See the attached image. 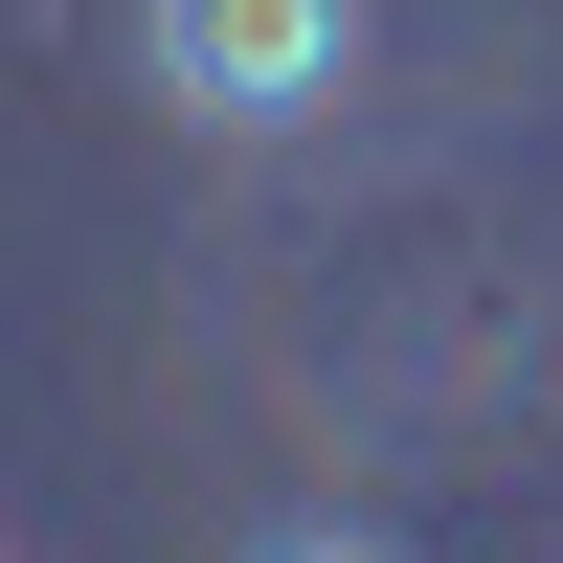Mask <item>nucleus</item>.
Returning a JSON list of instances; mask_svg holds the SVG:
<instances>
[{
    "mask_svg": "<svg viewBox=\"0 0 563 563\" xmlns=\"http://www.w3.org/2000/svg\"><path fill=\"white\" fill-rule=\"evenodd\" d=\"M135 68L203 135H294V113L361 90V0H135Z\"/></svg>",
    "mask_w": 563,
    "mask_h": 563,
    "instance_id": "f257e3e1",
    "label": "nucleus"
},
{
    "mask_svg": "<svg viewBox=\"0 0 563 563\" xmlns=\"http://www.w3.org/2000/svg\"><path fill=\"white\" fill-rule=\"evenodd\" d=\"M249 563H384V541H339V519H316V541H249Z\"/></svg>",
    "mask_w": 563,
    "mask_h": 563,
    "instance_id": "f03ea898",
    "label": "nucleus"
}]
</instances>
